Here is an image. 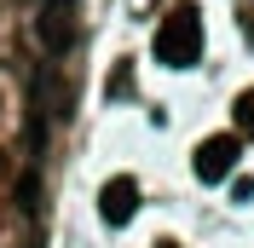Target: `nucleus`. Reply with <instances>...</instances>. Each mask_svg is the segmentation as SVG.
Returning <instances> with one entry per match:
<instances>
[{
	"instance_id": "20e7f679",
	"label": "nucleus",
	"mask_w": 254,
	"mask_h": 248,
	"mask_svg": "<svg viewBox=\"0 0 254 248\" xmlns=\"http://www.w3.org/2000/svg\"><path fill=\"white\" fill-rule=\"evenodd\" d=\"M98 214H104V225H127V219L139 214V185H133L127 173L104 179V185H98Z\"/></svg>"
},
{
	"instance_id": "6e6552de",
	"label": "nucleus",
	"mask_w": 254,
	"mask_h": 248,
	"mask_svg": "<svg viewBox=\"0 0 254 248\" xmlns=\"http://www.w3.org/2000/svg\"><path fill=\"white\" fill-rule=\"evenodd\" d=\"M162 248H174V243H162Z\"/></svg>"
},
{
	"instance_id": "39448f33",
	"label": "nucleus",
	"mask_w": 254,
	"mask_h": 248,
	"mask_svg": "<svg viewBox=\"0 0 254 248\" xmlns=\"http://www.w3.org/2000/svg\"><path fill=\"white\" fill-rule=\"evenodd\" d=\"M237 133H249V139H254V87L237 98Z\"/></svg>"
},
{
	"instance_id": "423d86ee",
	"label": "nucleus",
	"mask_w": 254,
	"mask_h": 248,
	"mask_svg": "<svg viewBox=\"0 0 254 248\" xmlns=\"http://www.w3.org/2000/svg\"><path fill=\"white\" fill-rule=\"evenodd\" d=\"M17 208H23V214H35V173L17 185Z\"/></svg>"
},
{
	"instance_id": "7ed1b4c3",
	"label": "nucleus",
	"mask_w": 254,
	"mask_h": 248,
	"mask_svg": "<svg viewBox=\"0 0 254 248\" xmlns=\"http://www.w3.org/2000/svg\"><path fill=\"white\" fill-rule=\"evenodd\" d=\"M35 41H41V52H47V58H64V52L81 41L75 6H41V17H35Z\"/></svg>"
},
{
	"instance_id": "f257e3e1",
	"label": "nucleus",
	"mask_w": 254,
	"mask_h": 248,
	"mask_svg": "<svg viewBox=\"0 0 254 248\" xmlns=\"http://www.w3.org/2000/svg\"><path fill=\"white\" fill-rule=\"evenodd\" d=\"M196 58H202V17H196V6H174L156 29V63L190 69Z\"/></svg>"
},
{
	"instance_id": "f03ea898",
	"label": "nucleus",
	"mask_w": 254,
	"mask_h": 248,
	"mask_svg": "<svg viewBox=\"0 0 254 248\" xmlns=\"http://www.w3.org/2000/svg\"><path fill=\"white\" fill-rule=\"evenodd\" d=\"M237 156H243V139H237V133H214V139L196 144V162H190V168H196L202 185H225V179L237 173Z\"/></svg>"
},
{
	"instance_id": "0eeeda50",
	"label": "nucleus",
	"mask_w": 254,
	"mask_h": 248,
	"mask_svg": "<svg viewBox=\"0 0 254 248\" xmlns=\"http://www.w3.org/2000/svg\"><path fill=\"white\" fill-rule=\"evenodd\" d=\"M41 6H75V0H41Z\"/></svg>"
}]
</instances>
